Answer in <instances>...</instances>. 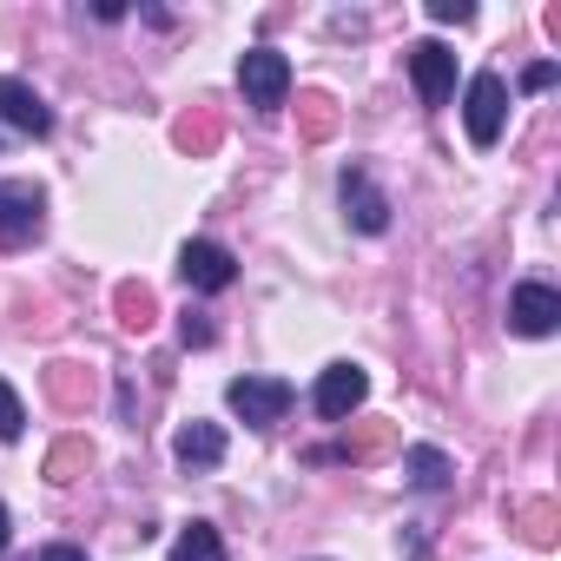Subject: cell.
<instances>
[{
    "label": "cell",
    "mask_w": 561,
    "mask_h": 561,
    "mask_svg": "<svg viewBox=\"0 0 561 561\" xmlns=\"http://www.w3.org/2000/svg\"><path fill=\"white\" fill-rule=\"evenodd\" d=\"M238 87H244V100L257 113H277V106H285V93H291V60L271 54V47H251L238 60Z\"/></svg>",
    "instance_id": "1"
},
{
    "label": "cell",
    "mask_w": 561,
    "mask_h": 561,
    "mask_svg": "<svg viewBox=\"0 0 561 561\" xmlns=\"http://www.w3.org/2000/svg\"><path fill=\"white\" fill-rule=\"evenodd\" d=\"M225 403H231L251 430H271V423H285V410H291V383H285V377H238V383L225 390Z\"/></svg>",
    "instance_id": "2"
},
{
    "label": "cell",
    "mask_w": 561,
    "mask_h": 561,
    "mask_svg": "<svg viewBox=\"0 0 561 561\" xmlns=\"http://www.w3.org/2000/svg\"><path fill=\"white\" fill-rule=\"evenodd\" d=\"M502 119H508V87H502V73H476L469 93H462V126H469V139H476V146H495V139H502Z\"/></svg>",
    "instance_id": "3"
},
{
    "label": "cell",
    "mask_w": 561,
    "mask_h": 561,
    "mask_svg": "<svg viewBox=\"0 0 561 561\" xmlns=\"http://www.w3.org/2000/svg\"><path fill=\"white\" fill-rule=\"evenodd\" d=\"M41 185L27 179H0V244H27L41 231Z\"/></svg>",
    "instance_id": "4"
},
{
    "label": "cell",
    "mask_w": 561,
    "mask_h": 561,
    "mask_svg": "<svg viewBox=\"0 0 561 561\" xmlns=\"http://www.w3.org/2000/svg\"><path fill=\"white\" fill-rule=\"evenodd\" d=\"M179 277L192 291H225L231 277H238V257L225 251V244H211V238H192L185 251H179Z\"/></svg>",
    "instance_id": "5"
},
{
    "label": "cell",
    "mask_w": 561,
    "mask_h": 561,
    "mask_svg": "<svg viewBox=\"0 0 561 561\" xmlns=\"http://www.w3.org/2000/svg\"><path fill=\"white\" fill-rule=\"evenodd\" d=\"M410 80H416L423 106H449V93H456V54L436 47V41H416L410 47Z\"/></svg>",
    "instance_id": "6"
},
{
    "label": "cell",
    "mask_w": 561,
    "mask_h": 561,
    "mask_svg": "<svg viewBox=\"0 0 561 561\" xmlns=\"http://www.w3.org/2000/svg\"><path fill=\"white\" fill-rule=\"evenodd\" d=\"M364 397H370V377H364L357 364H331V370L318 377V416H331V423H344Z\"/></svg>",
    "instance_id": "7"
},
{
    "label": "cell",
    "mask_w": 561,
    "mask_h": 561,
    "mask_svg": "<svg viewBox=\"0 0 561 561\" xmlns=\"http://www.w3.org/2000/svg\"><path fill=\"white\" fill-rule=\"evenodd\" d=\"M508 324H515L522 337H548V331L561 324V298H554L548 285H515V298H508Z\"/></svg>",
    "instance_id": "8"
},
{
    "label": "cell",
    "mask_w": 561,
    "mask_h": 561,
    "mask_svg": "<svg viewBox=\"0 0 561 561\" xmlns=\"http://www.w3.org/2000/svg\"><path fill=\"white\" fill-rule=\"evenodd\" d=\"M0 119H8L14 133H34V139L54 126V113L41 106V93H34L27 80H0Z\"/></svg>",
    "instance_id": "9"
},
{
    "label": "cell",
    "mask_w": 561,
    "mask_h": 561,
    "mask_svg": "<svg viewBox=\"0 0 561 561\" xmlns=\"http://www.w3.org/2000/svg\"><path fill=\"white\" fill-rule=\"evenodd\" d=\"M172 456H179V462H192V469H218V462H225V430L192 416V423L172 436Z\"/></svg>",
    "instance_id": "10"
},
{
    "label": "cell",
    "mask_w": 561,
    "mask_h": 561,
    "mask_svg": "<svg viewBox=\"0 0 561 561\" xmlns=\"http://www.w3.org/2000/svg\"><path fill=\"white\" fill-rule=\"evenodd\" d=\"M344 205H351L357 231H383V225H390V205H383V192H377L364 172H344Z\"/></svg>",
    "instance_id": "11"
},
{
    "label": "cell",
    "mask_w": 561,
    "mask_h": 561,
    "mask_svg": "<svg viewBox=\"0 0 561 561\" xmlns=\"http://www.w3.org/2000/svg\"><path fill=\"white\" fill-rule=\"evenodd\" d=\"M172 561H225V541L211 522H185L179 541H172Z\"/></svg>",
    "instance_id": "12"
},
{
    "label": "cell",
    "mask_w": 561,
    "mask_h": 561,
    "mask_svg": "<svg viewBox=\"0 0 561 561\" xmlns=\"http://www.w3.org/2000/svg\"><path fill=\"white\" fill-rule=\"evenodd\" d=\"M403 462H410V482H416V489H443V482H449V462H443V449H410Z\"/></svg>",
    "instance_id": "13"
},
{
    "label": "cell",
    "mask_w": 561,
    "mask_h": 561,
    "mask_svg": "<svg viewBox=\"0 0 561 561\" xmlns=\"http://www.w3.org/2000/svg\"><path fill=\"white\" fill-rule=\"evenodd\" d=\"M27 430V410H21V397H14V383H0V443H14Z\"/></svg>",
    "instance_id": "14"
},
{
    "label": "cell",
    "mask_w": 561,
    "mask_h": 561,
    "mask_svg": "<svg viewBox=\"0 0 561 561\" xmlns=\"http://www.w3.org/2000/svg\"><path fill=\"white\" fill-rule=\"evenodd\" d=\"M119 311H126V324L139 331V324L152 318V298H146V285H126V291H119Z\"/></svg>",
    "instance_id": "15"
},
{
    "label": "cell",
    "mask_w": 561,
    "mask_h": 561,
    "mask_svg": "<svg viewBox=\"0 0 561 561\" xmlns=\"http://www.w3.org/2000/svg\"><path fill=\"white\" fill-rule=\"evenodd\" d=\"M430 21H443V27H462V21H476V8H469V0H430Z\"/></svg>",
    "instance_id": "16"
},
{
    "label": "cell",
    "mask_w": 561,
    "mask_h": 561,
    "mask_svg": "<svg viewBox=\"0 0 561 561\" xmlns=\"http://www.w3.org/2000/svg\"><path fill=\"white\" fill-rule=\"evenodd\" d=\"M522 87H528V93H548V87H554V60H535V67L522 73Z\"/></svg>",
    "instance_id": "17"
},
{
    "label": "cell",
    "mask_w": 561,
    "mask_h": 561,
    "mask_svg": "<svg viewBox=\"0 0 561 561\" xmlns=\"http://www.w3.org/2000/svg\"><path fill=\"white\" fill-rule=\"evenodd\" d=\"M179 337H185V344H211V324H205L198 311H185V324H179Z\"/></svg>",
    "instance_id": "18"
},
{
    "label": "cell",
    "mask_w": 561,
    "mask_h": 561,
    "mask_svg": "<svg viewBox=\"0 0 561 561\" xmlns=\"http://www.w3.org/2000/svg\"><path fill=\"white\" fill-rule=\"evenodd\" d=\"M41 561H87V554H80V548H47Z\"/></svg>",
    "instance_id": "19"
},
{
    "label": "cell",
    "mask_w": 561,
    "mask_h": 561,
    "mask_svg": "<svg viewBox=\"0 0 561 561\" xmlns=\"http://www.w3.org/2000/svg\"><path fill=\"white\" fill-rule=\"evenodd\" d=\"M8 541H14V522H8V508H0V554H8Z\"/></svg>",
    "instance_id": "20"
}]
</instances>
